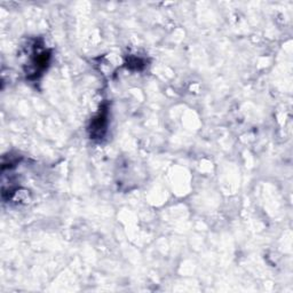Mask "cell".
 Wrapping results in <instances>:
<instances>
[{
  "instance_id": "2",
  "label": "cell",
  "mask_w": 293,
  "mask_h": 293,
  "mask_svg": "<svg viewBox=\"0 0 293 293\" xmlns=\"http://www.w3.org/2000/svg\"><path fill=\"white\" fill-rule=\"evenodd\" d=\"M127 66L130 69L140 70L145 66V62H143L141 59H138V57H130L129 60V65H127Z\"/></svg>"
},
{
  "instance_id": "1",
  "label": "cell",
  "mask_w": 293,
  "mask_h": 293,
  "mask_svg": "<svg viewBox=\"0 0 293 293\" xmlns=\"http://www.w3.org/2000/svg\"><path fill=\"white\" fill-rule=\"evenodd\" d=\"M108 107L103 106L98 111L97 116L92 119L91 125H90V136L93 140H102L104 138L107 133V127H108Z\"/></svg>"
}]
</instances>
